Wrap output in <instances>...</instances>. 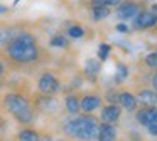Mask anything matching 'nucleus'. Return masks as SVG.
I'll use <instances>...</instances> for the list:
<instances>
[{"label": "nucleus", "instance_id": "3", "mask_svg": "<svg viewBox=\"0 0 157 141\" xmlns=\"http://www.w3.org/2000/svg\"><path fill=\"white\" fill-rule=\"evenodd\" d=\"M4 107L14 116V114L21 113V111L29 109L31 107V101L21 92H7L4 96Z\"/></svg>", "mask_w": 157, "mask_h": 141}, {"label": "nucleus", "instance_id": "33", "mask_svg": "<svg viewBox=\"0 0 157 141\" xmlns=\"http://www.w3.org/2000/svg\"><path fill=\"white\" fill-rule=\"evenodd\" d=\"M145 2H152V0H145Z\"/></svg>", "mask_w": 157, "mask_h": 141}, {"label": "nucleus", "instance_id": "20", "mask_svg": "<svg viewBox=\"0 0 157 141\" xmlns=\"http://www.w3.org/2000/svg\"><path fill=\"white\" fill-rule=\"evenodd\" d=\"M123 0H90L91 7H118Z\"/></svg>", "mask_w": 157, "mask_h": 141}, {"label": "nucleus", "instance_id": "24", "mask_svg": "<svg viewBox=\"0 0 157 141\" xmlns=\"http://www.w3.org/2000/svg\"><path fill=\"white\" fill-rule=\"evenodd\" d=\"M105 99L108 101V104H118V91L117 89H108L105 94Z\"/></svg>", "mask_w": 157, "mask_h": 141}, {"label": "nucleus", "instance_id": "1", "mask_svg": "<svg viewBox=\"0 0 157 141\" xmlns=\"http://www.w3.org/2000/svg\"><path fill=\"white\" fill-rule=\"evenodd\" d=\"M5 54H7V57L12 62L21 64V66H27V64H34L39 60L41 47H39L34 34L17 32L5 44Z\"/></svg>", "mask_w": 157, "mask_h": 141}, {"label": "nucleus", "instance_id": "11", "mask_svg": "<svg viewBox=\"0 0 157 141\" xmlns=\"http://www.w3.org/2000/svg\"><path fill=\"white\" fill-rule=\"evenodd\" d=\"M118 106L127 109L128 113H135L139 109V103H137L135 94L128 92V91H123V92H118Z\"/></svg>", "mask_w": 157, "mask_h": 141}, {"label": "nucleus", "instance_id": "18", "mask_svg": "<svg viewBox=\"0 0 157 141\" xmlns=\"http://www.w3.org/2000/svg\"><path fill=\"white\" fill-rule=\"evenodd\" d=\"M49 44H51V47H56V49H68L69 47V40L64 34H56V35H52Z\"/></svg>", "mask_w": 157, "mask_h": 141}, {"label": "nucleus", "instance_id": "17", "mask_svg": "<svg viewBox=\"0 0 157 141\" xmlns=\"http://www.w3.org/2000/svg\"><path fill=\"white\" fill-rule=\"evenodd\" d=\"M112 13L110 7H91V19L95 22H101Z\"/></svg>", "mask_w": 157, "mask_h": 141}, {"label": "nucleus", "instance_id": "13", "mask_svg": "<svg viewBox=\"0 0 157 141\" xmlns=\"http://www.w3.org/2000/svg\"><path fill=\"white\" fill-rule=\"evenodd\" d=\"M100 69H101V62L98 59H88L85 64V74L88 79L95 81L96 76L100 74Z\"/></svg>", "mask_w": 157, "mask_h": 141}, {"label": "nucleus", "instance_id": "32", "mask_svg": "<svg viewBox=\"0 0 157 141\" xmlns=\"http://www.w3.org/2000/svg\"><path fill=\"white\" fill-rule=\"evenodd\" d=\"M56 141H66V139H56Z\"/></svg>", "mask_w": 157, "mask_h": 141}, {"label": "nucleus", "instance_id": "23", "mask_svg": "<svg viewBox=\"0 0 157 141\" xmlns=\"http://www.w3.org/2000/svg\"><path fill=\"white\" fill-rule=\"evenodd\" d=\"M144 62H145V66L150 67V69H157V50H154L149 56H145Z\"/></svg>", "mask_w": 157, "mask_h": 141}, {"label": "nucleus", "instance_id": "12", "mask_svg": "<svg viewBox=\"0 0 157 141\" xmlns=\"http://www.w3.org/2000/svg\"><path fill=\"white\" fill-rule=\"evenodd\" d=\"M117 128L115 124H106V123H100L98 126V136L96 141H117Z\"/></svg>", "mask_w": 157, "mask_h": 141}, {"label": "nucleus", "instance_id": "16", "mask_svg": "<svg viewBox=\"0 0 157 141\" xmlns=\"http://www.w3.org/2000/svg\"><path fill=\"white\" fill-rule=\"evenodd\" d=\"M17 141H41V134L34 128H22L17 133Z\"/></svg>", "mask_w": 157, "mask_h": 141}, {"label": "nucleus", "instance_id": "22", "mask_svg": "<svg viewBox=\"0 0 157 141\" xmlns=\"http://www.w3.org/2000/svg\"><path fill=\"white\" fill-rule=\"evenodd\" d=\"M110 50H112V45H110V44H100V49H98V60L100 62L108 59Z\"/></svg>", "mask_w": 157, "mask_h": 141}, {"label": "nucleus", "instance_id": "7", "mask_svg": "<svg viewBox=\"0 0 157 141\" xmlns=\"http://www.w3.org/2000/svg\"><path fill=\"white\" fill-rule=\"evenodd\" d=\"M133 24H135L137 29H152V27L157 25V15L150 9L140 10L137 13V17L133 19Z\"/></svg>", "mask_w": 157, "mask_h": 141}, {"label": "nucleus", "instance_id": "4", "mask_svg": "<svg viewBox=\"0 0 157 141\" xmlns=\"http://www.w3.org/2000/svg\"><path fill=\"white\" fill-rule=\"evenodd\" d=\"M37 89L44 96H54L61 91V82L52 72H42L37 79Z\"/></svg>", "mask_w": 157, "mask_h": 141}, {"label": "nucleus", "instance_id": "26", "mask_svg": "<svg viewBox=\"0 0 157 141\" xmlns=\"http://www.w3.org/2000/svg\"><path fill=\"white\" fill-rule=\"evenodd\" d=\"M145 128H147V133L150 136H154V138L157 136V124H150V126H145Z\"/></svg>", "mask_w": 157, "mask_h": 141}, {"label": "nucleus", "instance_id": "9", "mask_svg": "<svg viewBox=\"0 0 157 141\" xmlns=\"http://www.w3.org/2000/svg\"><path fill=\"white\" fill-rule=\"evenodd\" d=\"M135 119L142 126L157 124V107H140L135 111Z\"/></svg>", "mask_w": 157, "mask_h": 141}, {"label": "nucleus", "instance_id": "6", "mask_svg": "<svg viewBox=\"0 0 157 141\" xmlns=\"http://www.w3.org/2000/svg\"><path fill=\"white\" fill-rule=\"evenodd\" d=\"M122 118V107L118 104H105L100 111V121L106 124H117Z\"/></svg>", "mask_w": 157, "mask_h": 141}, {"label": "nucleus", "instance_id": "27", "mask_svg": "<svg viewBox=\"0 0 157 141\" xmlns=\"http://www.w3.org/2000/svg\"><path fill=\"white\" fill-rule=\"evenodd\" d=\"M152 87L157 92V69H155V72H154V76H152Z\"/></svg>", "mask_w": 157, "mask_h": 141}, {"label": "nucleus", "instance_id": "30", "mask_svg": "<svg viewBox=\"0 0 157 141\" xmlns=\"http://www.w3.org/2000/svg\"><path fill=\"white\" fill-rule=\"evenodd\" d=\"M5 12H9V7H5V5H0V13H5Z\"/></svg>", "mask_w": 157, "mask_h": 141}, {"label": "nucleus", "instance_id": "31", "mask_svg": "<svg viewBox=\"0 0 157 141\" xmlns=\"http://www.w3.org/2000/svg\"><path fill=\"white\" fill-rule=\"evenodd\" d=\"M150 10H152V12H154V13H155V15H157V3H154V5L150 7Z\"/></svg>", "mask_w": 157, "mask_h": 141}, {"label": "nucleus", "instance_id": "25", "mask_svg": "<svg viewBox=\"0 0 157 141\" xmlns=\"http://www.w3.org/2000/svg\"><path fill=\"white\" fill-rule=\"evenodd\" d=\"M115 29H117V32H122V34H127V32L130 30V29H128V25H125V24H122V22L117 24Z\"/></svg>", "mask_w": 157, "mask_h": 141}, {"label": "nucleus", "instance_id": "2", "mask_svg": "<svg viewBox=\"0 0 157 141\" xmlns=\"http://www.w3.org/2000/svg\"><path fill=\"white\" fill-rule=\"evenodd\" d=\"M100 121L93 114H75L63 123L66 136L78 141H96Z\"/></svg>", "mask_w": 157, "mask_h": 141}, {"label": "nucleus", "instance_id": "29", "mask_svg": "<svg viewBox=\"0 0 157 141\" xmlns=\"http://www.w3.org/2000/svg\"><path fill=\"white\" fill-rule=\"evenodd\" d=\"M5 74V66H4V62H2V59H0V77Z\"/></svg>", "mask_w": 157, "mask_h": 141}, {"label": "nucleus", "instance_id": "14", "mask_svg": "<svg viewBox=\"0 0 157 141\" xmlns=\"http://www.w3.org/2000/svg\"><path fill=\"white\" fill-rule=\"evenodd\" d=\"M14 119L17 121L19 124L29 126V124H32L36 121V111L32 109V107H29V109H25V111H21V113L14 114Z\"/></svg>", "mask_w": 157, "mask_h": 141}, {"label": "nucleus", "instance_id": "10", "mask_svg": "<svg viewBox=\"0 0 157 141\" xmlns=\"http://www.w3.org/2000/svg\"><path fill=\"white\" fill-rule=\"evenodd\" d=\"M135 97L142 107H157V92L154 89H140Z\"/></svg>", "mask_w": 157, "mask_h": 141}, {"label": "nucleus", "instance_id": "8", "mask_svg": "<svg viewBox=\"0 0 157 141\" xmlns=\"http://www.w3.org/2000/svg\"><path fill=\"white\" fill-rule=\"evenodd\" d=\"M101 101H103L101 96L90 92V94H85L83 97H79V107L85 114H91L93 111L101 107Z\"/></svg>", "mask_w": 157, "mask_h": 141}, {"label": "nucleus", "instance_id": "15", "mask_svg": "<svg viewBox=\"0 0 157 141\" xmlns=\"http://www.w3.org/2000/svg\"><path fill=\"white\" fill-rule=\"evenodd\" d=\"M64 107L71 116L79 114V111H81V107H79V97L76 94H68L64 99Z\"/></svg>", "mask_w": 157, "mask_h": 141}, {"label": "nucleus", "instance_id": "5", "mask_svg": "<svg viewBox=\"0 0 157 141\" xmlns=\"http://www.w3.org/2000/svg\"><path fill=\"white\" fill-rule=\"evenodd\" d=\"M140 12V5L135 0H123L118 7H117V19L120 20H133L137 17V13Z\"/></svg>", "mask_w": 157, "mask_h": 141}, {"label": "nucleus", "instance_id": "21", "mask_svg": "<svg viewBox=\"0 0 157 141\" xmlns=\"http://www.w3.org/2000/svg\"><path fill=\"white\" fill-rule=\"evenodd\" d=\"M66 35L71 37V39H81V37L85 35V29H83L81 25H71L66 30Z\"/></svg>", "mask_w": 157, "mask_h": 141}, {"label": "nucleus", "instance_id": "19", "mask_svg": "<svg viewBox=\"0 0 157 141\" xmlns=\"http://www.w3.org/2000/svg\"><path fill=\"white\" fill-rule=\"evenodd\" d=\"M128 77V67L125 66L123 62H118L117 64V74H115V82L120 84Z\"/></svg>", "mask_w": 157, "mask_h": 141}, {"label": "nucleus", "instance_id": "28", "mask_svg": "<svg viewBox=\"0 0 157 141\" xmlns=\"http://www.w3.org/2000/svg\"><path fill=\"white\" fill-rule=\"evenodd\" d=\"M4 131H5V121H4V118L0 116V134H4Z\"/></svg>", "mask_w": 157, "mask_h": 141}]
</instances>
